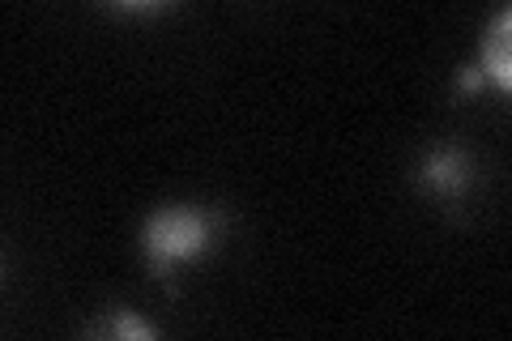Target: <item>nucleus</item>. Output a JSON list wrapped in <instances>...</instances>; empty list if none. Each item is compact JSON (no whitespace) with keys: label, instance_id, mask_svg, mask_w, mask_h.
<instances>
[{"label":"nucleus","instance_id":"1","mask_svg":"<svg viewBox=\"0 0 512 341\" xmlns=\"http://www.w3.org/2000/svg\"><path fill=\"white\" fill-rule=\"evenodd\" d=\"M214 239V218L201 214V209H188V205H167L146 222L141 231V248H146L154 273H167L171 265L192 261L210 248Z\"/></svg>","mask_w":512,"mask_h":341},{"label":"nucleus","instance_id":"2","mask_svg":"<svg viewBox=\"0 0 512 341\" xmlns=\"http://www.w3.org/2000/svg\"><path fill=\"white\" fill-rule=\"evenodd\" d=\"M483 73L504 94H512V5L487 26V35H483Z\"/></svg>","mask_w":512,"mask_h":341},{"label":"nucleus","instance_id":"3","mask_svg":"<svg viewBox=\"0 0 512 341\" xmlns=\"http://www.w3.org/2000/svg\"><path fill=\"white\" fill-rule=\"evenodd\" d=\"M419 180H423V188L440 192V197H457V192H466V184H470V162L457 150H436V154H427V162L419 167Z\"/></svg>","mask_w":512,"mask_h":341},{"label":"nucleus","instance_id":"4","mask_svg":"<svg viewBox=\"0 0 512 341\" xmlns=\"http://www.w3.org/2000/svg\"><path fill=\"white\" fill-rule=\"evenodd\" d=\"M116 333H120V337H154L150 324H141L137 316H120V320H116Z\"/></svg>","mask_w":512,"mask_h":341},{"label":"nucleus","instance_id":"5","mask_svg":"<svg viewBox=\"0 0 512 341\" xmlns=\"http://www.w3.org/2000/svg\"><path fill=\"white\" fill-rule=\"evenodd\" d=\"M116 5H124V9H158L163 0H116Z\"/></svg>","mask_w":512,"mask_h":341},{"label":"nucleus","instance_id":"6","mask_svg":"<svg viewBox=\"0 0 512 341\" xmlns=\"http://www.w3.org/2000/svg\"><path fill=\"white\" fill-rule=\"evenodd\" d=\"M478 81H483V73H478V69H466V73H461V90H474Z\"/></svg>","mask_w":512,"mask_h":341}]
</instances>
